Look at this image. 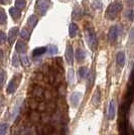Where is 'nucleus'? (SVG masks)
Returning a JSON list of instances; mask_svg holds the SVG:
<instances>
[{"label": "nucleus", "mask_w": 134, "mask_h": 135, "mask_svg": "<svg viewBox=\"0 0 134 135\" xmlns=\"http://www.w3.org/2000/svg\"><path fill=\"white\" fill-rule=\"evenodd\" d=\"M78 30H79L78 25L75 22L71 23L70 24V27H69V35H70V37L74 38L77 35V33H78Z\"/></svg>", "instance_id": "obj_12"}, {"label": "nucleus", "mask_w": 134, "mask_h": 135, "mask_svg": "<svg viewBox=\"0 0 134 135\" xmlns=\"http://www.w3.org/2000/svg\"><path fill=\"white\" fill-rule=\"evenodd\" d=\"M26 6V0H15V7L19 10H22Z\"/></svg>", "instance_id": "obj_22"}, {"label": "nucleus", "mask_w": 134, "mask_h": 135, "mask_svg": "<svg viewBox=\"0 0 134 135\" xmlns=\"http://www.w3.org/2000/svg\"><path fill=\"white\" fill-rule=\"evenodd\" d=\"M126 2H127V4H128L129 6L134 5V0H126Z\"/></svg>", "instance_id": "obj_32"}, {"label": "nucleus", "mask_w": 134, "mask_h": 135, "mask_svg": "<svg viewBox=\"0 0 134 135\" xmlns=\"http://www.w3.org/2000/svg\"><path fill=\"white\" fill-rule=\"evenodd\" d=\"M17 34H18V27H12L10 30H9V32H8V35H7V40L9 41V44L12 45L15 40H16L17 37Z\"/></svg>", "instance_id": "obj_9"}, {"label": "nucleus", "mask_w": 134, "mask_h": 135, "mask_svg": "<svg viewBox=\"0 0 134 135\" xmlns=\"http://www.w3.org/2000/svg\"><path fill=\"white\" fill-rule=\"evenodd\" d=\"M19 80H20V77H13L9 83H8V86H7V93L8 94H13L17 89V86H18V83H19Z\"/></svg>", "instance_id": "obj_4"}, {"label": "nucleus", "mask_w": 134, "mask_h": 135, "mask_svg": "<svg viewBox=\"0 0 134 135\" xmlns=\"http://www.w3.org/2000/svg\"><path fill=\"white\" fill-rule=\"evenodd\" d=\"M0 3L1 4H9L10 0H0Z\"/></svg>", "instance_id": "obj_31"}, {"label": "nucleus", "mask_w": 134, "mask_h": 135, "mask_svg": "<svg viewBox=\"0 0 134 135\" xmlns=\"http://www.w3.org/2000/svg\"><path fill=\"white\" fill-rule=\"evenodd\" d=\"M81 98H82V94L81 92L79 91H75L73 94L71 95L70 99H71V104L74 108H77L80 104V101H81Z\"/></svg>", "instance_id": "obj_6"}, {"label": "nucleus", "mask_w": 134, "mask_h": 135, "mask_svg": "<svg viewBox=\"0 0 134 135\" xmlns=\"http://www.w3.org/2000/svg\"><path fill=\"white\" fill-rule=\"evenodd\" d=\"M27 50V45L23 41V40H18L15 45V51L18 52V54H25V51Z\"/></svg>", "instance_id": "obj_10"}, {"label": "nucleus", "mask_w": 134, "mask_h": 135, "mask_svg": "<svg viewBox=\"0 0 134 135\" xmlns=\"http://www.w3.org/2000/svg\"><path fill=\"white\" fill-rule=\"evenodd\" d=\"M6 40H7V35L3 31L0 30V45H3L6 41Z\"/></svg>", "instance_id": "obj_29"}, {"label": "nucleus", "mask_w": 134, "mask_h": 135, "mask_svg": "<svg viewBox=\"0 0 134 135\" xmlns=\"http://www.w3.org/2000/svg\"><path fill=\"white\" fill-rule=\"evenodd\" d=\"M130 40H132V41H134V28L130 31Z\"/></svg>", "instance_id": "obj_30"}, {"label": "nucleus", "mask_w": 134, "mask_h": 135, "mask_svg": "<svg viewBox=\"0 0 134 135\" xmlns=\"http://www.w3.org/2000/svg\"><path fill=\"white\" fill-rule=\"evenodd\" d=\"M75 56H76V59H77L78 62H82V61H84L85 57H86V52L82 49H78L77 51H76Z\"/></svg>", "instance_id": "obj_16"}, {"label": "nucleus", "mask_w": 134, "mask_h": 135, "mask_svg": "<svg viewBox=\"0 0 134 135\" xmlns=\"http://www.w3.org/2000/svg\"><path fill=\"white\" fill-rule=\"evenodd\" d=\"M2 59H3V51L0 50V61H1Z\"/></svg>", "instance_id": "obj_33"}, {"label": "nucleus", "mask_w": 134, "mask_h": 135, "mask_svg": "<svg viewBox=\"0 0 134 135\" xmlns=\"http://www.w3.org/2000/svg\"><path fill=\"white\" fill-rule=\"evenodd\" d=\"M46 51H47V49H46V47H44V46H41V47H36V49H34V51H32V56L36 57V56H41V55H44Z\"/></svg>", "instance_id": "obj_15"}, {"label": "nucleus", "mask_w": 134, "mask_h": 135, "mask_svg": "<svg viewBox=\"0 0 134 135\" xmlns=\"http://www.w3.org/2000/svg\"><path fill=\"white\" fill-rule=\"evenodd\" d=\"M46 49H47V54H49L50 56H55V55L58 54V51H59L58 46L55 45H50Z\"/></svg>", "instance_id": "obj_17"}, {"label": "nucleus", "mask_w": 134, "mask_h": 135, "mask_svg": "<svg viewBox=\"0 0 134 135\" xmlns=\"http://www.w3.org/2000/svg\"><path fill=\"white\" fill-rule=\"evenodd\" d=\"M6 81V72L3 69H0V88H2Z\"/></svg>", "instance_id": "obj_20"}, {"label": "nucleus", "mask_w": 134, "mask_h": 135, "mask_svg": "<svg viewBox=\"0 0 134 135\" xmlns=\"http://www.w3.org/2000/svg\"><path fill=\"white\" fill-rule=\"evenodd\" d=\"M115 115H116V103L112 99L108 106V118L110 120H113L115 118Z\"/></svg>", "instance_id": "obj_7"}, {"label": "nucleus", "mask_w": 134, "mask_h": 135, "mask_svg": "<svg viewBox=\"0 0 134 135\" xmlns=\"http://www.w3.org/2000/svg\"><path fill=\"white\" fill-rule=\"evenodd\" d=\"M0 135H2V134H0Z\"/></svg>", "instance_id": "obj_34"}, {"label": "nucleus", "mask_w": 134, "mask_h": 135, "mask_svg": "<svg viewBox=\"0 0 134 135\" xmlns=\"http://www.w3.org/2000/svg\"><path fill=\"white\" fill-rule=\"evenodd\" d=\"M86 41L91 47V50H95L97 46V36L93 28L86 29Z\"/></svg>", "instance_id": "obj_2"}, {"label": "nucleus", "mask_w": 134, "mask_h": 135, "mask_svg": "<svg viewBox=\"0 0 134 135\" xmlns=\"http://www.w3.org/2000/svg\"><path fill=\"white\" fill-rule=\"evenodd\" d=\"M116 61H117V64L119 67H124L125 65V61H126V56H125V54L124 51H119L117 54V56H116Z\"/></svg>", "instance_id": "obj_11"}, {"label": "nucleus", "mask_w": 134, "mask_h": 135, "mask_svg": "<svg viewBox=\"0 0 134 135\" xmlns=\"http://www.w3.org/2000/svg\"><path fill=\"white\" fill-rule=\"evenodd\" d=\"M88 75H89V71H88V69L86 67H81L79 69L78 71V76L80 79H85V78H87L88 77Z\"/></svg>", "instance_id": "obj_14"}, {"label": "nucleus", "mask_w": 134, "mask_h": 135, "mask_svg": "<svg viewBox=\"0 0 134 135\" xmlns=\"http://www.w3.org/2000/svg\"><path fill=\"white\" fill-rule=\"evenodd\" d=\"M20 62H21V64H22L24 67H28L29 65H30V61H29V59H28L27 56H21V57H20Z\"/></svg>", "instance_id": "obj_25"}, {"label": "nucleus", "mask_w": 134, "mask_h": 135, "mask_svg": "<svg viewBox=\"0 0 134 135\" xmlns=\"http://www.w3.org/2000/svg\"><path fill=\"white\" fill-rule=\"evenodd\" d=\"M99 101H100V92H99V90H97V92L93 96V103H94V105H98Z\"/></svg>", "instance_id": "obj_26"}, {"label": "nucleus", "mask_w": 134, "mask_h": 135, "mask_svg": "<svg viewBox=\"0 0 134 135\" xmlns=\"http://www.w3.org/2000/svg\"><path fill=\"white\" fill-rule=\"evenodd\" d=\"M119 32H120L119 26H117V25L111 26V28L109 29V32H108V40H109V41L110 42L116 41V40L118 38V35H119Z\"/></svg>", "instance_id": "obj_5"}, {"label": "nucleus", "mask_w": 134, "mask_h": 135, "mask_svg": "<svg viewBox=\"0 0 134 135\" xmlns=\"http://www.w3.org/2000/svg\"><path fill=\"white\" fill-rule=\"evenodd\" d=\"M66 60L69 65H73L74 62V51L72 45H67L66 49Z\"/></svg>", "instance_id": "obj_8"}, {"label": "nucleus", "mask_w": 134, "mask_h": 135, "mask_svg": "<svg viewBox=\"0 0 134 135\" xmlns=\"http://www.w3.org/2000/svg\"><path fill=\"white\" fill-rule=\"evenodd\" d=\"M9 129V124L8 123H1L0 124V134L6 135Z\"/></svg>", "instance_id": "obj_21"}, {"label": "nucleus", "mask_w": 134, "mask_h": 135, "mask_svg": "<svg viewBox=\"0 0 134 135\" xmlns=\"http://www.w3.org/2000/svg\"><path fill=\"white\" fill-rule=\"evenodd\" d=\"M9 13H10V15L12 16V18L14 19V20H17V19H19L20 16H21V12L20 10L16 8V7H11L10 9H9Z\"/></svg>", "instance_id": "obj_13"}, {"label": "nucleus", "mask_w": 134, "mask_h": 135, "mask_svg": "<svg viewBox=\"0 0 134 135\" xmlns=\"http://www.w3.org/2000/svg\"><path fill=\"white\" fill-rule=\"evenodd\" d=\"M7 22V15L3 8H0V24L4 25Z\"/></svg>", "instance_id": "obj_18"}, {"label": "nucleus", "mask_w": 134, "mask_h": 135, "mask_svg": "<svg viewBox=\"0 0 134 135\" xmlns=\"http://www.w3.org/2000/svg\"><path fill=\"white\" fill-rule=\"evenodd\" d=\"M50 5V0H37V1H36V4H35L37 11H39L41 15H45V12L47 11Z\"/></svg>", "instance_id": "obj_3"}, {"label": "nucleus", "mask_w": 134, "mask_h": 135, "mask_svg": "<svg viewBox=\"0 0 134 135\" xmlns=\"http://www.w3.org/2000/svg\"><path fill=\"white\" fill-rule=\"evenodd\" d=\"M19 64H20V60H19V57L17 55H14L13 57H12V65H13V67H19Z\"/></svg>", "instance_id": "obj_28"}, {"label": "nucleus", "mask_w": 134, "mask_h": 135, "mask_svg": "<svg viewBox=\"0 0 134 135\" xmlns=\"http://www.w3.org/2000/svg\"><path fill=\"white\" fill-rule=\"evenodd\" d=\"M125 16L127 17V19H129V20H133L134 19V10L133 9H128L127 11L125 12Z\"/></svg>", "instance_id": "obj_27"}, {"label": "nucleus", "mask_w": 134, "mask_h": 135, "mask_svg": "<svg viewBox=\"0 0 134 135\" xmlns=\"http://www.w3.org/2000/svg\"><path fill=\"white\" fill-rule=\"evenodd\" d=\"M27 23L29 24L30 27L34 28L36 25V23H37V17L35 16V15H30L27 19Z\"/></svg>", "instance_id": "obj_19"}, {"label": "nucleus", "mask_w": 134, "mask_h": 135, "mask_svg": "<svg viewBox=\"0 0 134 135\" xmlns=\"http://www.w3.org/2000/svg\"><path fill=\"white\" fill-rule=\"evenodd\" d=\"M121 9H122V3L120 1H115V2H113L108 6L106 13H105V16L109 20H114L118 16Z\"/></svg>", "instance_id": "obj_1"}, {"label": "nucleus", "mask_w": 134, "mask_h": 135, "mask_svg": "<svg viewBox=\"0 0 134 135\" xmlns=\"http://www.w3.org/2000/svg\"><path fill=\"white\" fill-rule=\"evenodd\" d=\"M29 36H30V33L28 32L27 29L23 28L22 30L20 31V37H21L23 40H29Z\"/></svg>", "instance_id": "obj_24"}, {"label": "nucleus", "mask_w": 134, "mask_h": 135, "mask_svg": "<svg viewBox=\"0 0 134 135\" xmlns=\"http://www.w3.org/2000/svg\"><path fill=\"white\" fill-rule=\"evenodd\" d=\"M68 81H69V84L70 85H74V83H75V77H74L73 69H70V70H69V73H68Z\"/></svg>", "instance_id": "obj_23"}]
</instances>
